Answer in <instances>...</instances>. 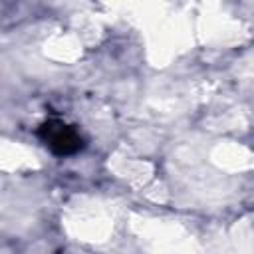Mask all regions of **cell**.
I'll return each instance as SVG.
<instances>
[{
  "label": "cell",
  "mask_w": 254,
  "mask_h": 254,
  "mask_svg": "<svg viewBox=\"0 0 254 254\" xmlns=\"http://www.w3.org/2000/svg\"><path fill=\"white\" fill-rule=\"evenodd\" d=\"M38 137L50 147L54 155L67 157L83 149V137L73 125H67L60 119H48L38 127Z\"/></svg>",
  "instance_id": "1"
}]
</instances>
